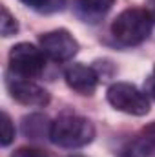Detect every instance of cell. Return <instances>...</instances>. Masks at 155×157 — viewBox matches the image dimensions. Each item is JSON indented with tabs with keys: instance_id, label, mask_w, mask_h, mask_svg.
I'll use <instances>...</instances> for the list:
<instances>
[{
	"instance_id": "1",
	"label": "cell",
	"mask_w": 155,
	"mask_h": 157,
	"mask_svg": "<svg viewBox=\"0 0 155 157\" xmlns=\"http://www.w3.org/2000/svg\"><path fill=\"white\" fill-rule=\"evenodd\" d=\"M153 18L148 9L128 7L112 22V35L124 46H137L152 35Z\"/></svg>"
},
{
	"instance_id": "2",
	"label": "cell",
	"mask_w": 155,
	"mask_h": 157,
	"mask_svg": "<svg viewBox=\"0 0 155 157\" xmlns=\"http://www.w3.org/2000/svg\"><path fill=\"white\" fill-rule=\"evenodd\" d=\"M95 126L80 115H60L51 122L49 141L62 148H80L93 141Z\"/></svg>"
},
{
	"instance_id": "3",
	"label": "cell",
	"mask_w": 155,
	"mask_h": 157,
	"mask_svg": "<svg viewBox=\"0 0 155 157\" xmlns=\"http://www.w3.org/2000/svg\"><path fill=\"white\" fill-rule=\"evenodd\" d=\"M108 102L122 113L142 117L150 112V101L144 91L130 82H115L108 88Z\"/></svg>"
},
{
	"instance_id": "4",
	"label": "cell",
	"mask_w": 155,
	"mask_h": 157,
	"mask_svg": "<svg viewBox=\"0 0 155 157\" xmlns=\"http://www.w3.org/2000/svg\"><path fill=\"white\" fill-rule=\"evenodd\" d=\"M46 66V55L37 46L29 42H18L9 51L11 73L24 78H35L42 73Z\"/></svg>"
},
{
	"instance_id": "5",
	"label": "cell",
	"mask_w": 155,
	"mask_h": 157,
	"mask_svg": "<svg viewBox=\"0 0 155 157\" xmlns=\"http://www.w3.org/2000/svg\"><path fill=\"white\" fill-rule=\"evenodd\" d=\"M40 49L51 60L66 62L77 55L78 42L68 29H53L40 37Z\"/></svg>"
},
{
	"instance_id": "6",
	"label": "cell",
	"mask_w": 155,
	"mask_h": 157,
	"mask_svg": "<svg viewBox=\"0 0 155 157\" xmlns=\"http://www.w3.org/2000/svg\"><path fill=\"white\" fill-rule=\"evenodd\" d=\"M6 86H7L9 95L24 106L42 108L49 102V93L42 86L35 84L31 78H24L15 75V73H9L6 78Z\"/></svg>"
},
{
	"instance_id": "7",
	"label": "cell",
	"mask_w": 155,
	"mask_h": 157,
	"mask_svg": "<svg viewBox=\"0 0 155 157\" xmlns=\"http://www.w3.org/2000/svg\"><path fill=\"white\" fill-rule=\"evenodd\" d=\"M64 78L73 91L80 95H93L100 75L95 71V68H89L84 64H71L70 68H66Z\"/></svg>"
},
{
	"instance_id": "8",
	"label": "cell",
	"mask_w": 155,
	"mask_h": 157,
	"mask_svg": "<svg viewBox=\"0 0 155 157\" xmlns=\"http://www.w3.org/2000/svg\"><path fill=\"white\" fill-rule=\"evenodd\" d=\"M115 0H77V13L86 22L100 20L112 7Z\"/></svg>"
},
{
	"instance_id": "9",
	"label": "cell",
	"mask_w": 155,
	"mask_h": 157,
	"mask_svg": "<svg viewBox=\"0 0 155 157\" xmlns=\"http://www.w3.org/2000/svg\"><path fill=\"white\" fill-rule=\"evenodd\" d=\"M22 130H24V135L29 137V139H40V137H44V133H47V137H49L51 122L47 121L46 115L33 113V115H29V117L24 119Z\"/></svg>"
},
{
	"instance_id": "10",
	"label": "cell",
	"mask_w": 155,
	"mask_h": 157,
	"mask_svg": "<svg viewBox=\"0 0 155 157\" xmlns=\"http://www.w3.org/2000/svg\"><path fill=\"white\" fill-rule=\"evenodd\" d=\"M120 157H155V144L144 141L142 137L122 150Z\"/></svg>"
},
{
	"instance_id": "11",
	"label": "cell",
	"mask_w": 155,
	"mask_h": 157,
	"mask_svg": "<svg viewBox=\"0 0 155 157\" xmlns=\"http://www.w3.org/2000/svg\"><path fill=\"white\" fill-rule=\"evenodd\" d=\"M28 7L39 11V13H55L62 11L66 6V0H20Z\"/></svg>"
},
{
	"instance_id": "12",
	"label": "cell",
	"mask_w": 155,
	"mask_h": 157,
	"mask_svg": "<svg viewBox=\"0 0 155 157\" xmlns=\"http://www.w3.org/2000/svg\"><path fill=\"white\" fill-rule=\"evenodd\" d=\"M0 29H2V37H11V35H15L18 31V22L9 13V9L6 6H2V24H0Z\"/></svg>"
},
{
	"instance_id": "13",
	"label": "cell",
	"mask_w": 155,
	"mask_h": 157,
	"mask_svg": "<svg viewBox=\"0 0 155 157\" xmlns=\"http://www.w3.org/2000/svg\"><path fill=\"white\" fill-rule=\"evenodd\" d=\"M0 128H2L0 143H2V146H9V144L15 141V126H13V122H11V117L7 115V112H2V122H0Z\"/></svg>"
},
{
	"instance_id": "14",
	"label": "cell",
	"mask_w": 155,
	"mask_h": 157,
	"mask_svg": "<svg viewBox=\"0 0 155 157\" xmlns=\"http://www.w3.org/2000/svg\"><path fill=\"white\" fill-rule=\"evenodd\" d=\"M11 157H47V154H44L42 150H37V148H18L17 152H13Z\"/></svg>"
},
{
	"instance_id": "15",
	"label": "cell",
	"mask_w": 155,
	"mask_h": 157,
	"mask_svg": "<svg viewBox=\"0 0 155 157\" xmlns=\"http://www.w3.org/2000/svg\"><path fill=\"white\" fill-rule=\"evenodd\" d=\"M142 139L148 141V143H152V144H155V122L144 126V130H142Z\"/></svg>"
},
{
	"instance_id": "16",
	"label": "cell",
	"mask_w": 155,
	"mask_h": 157,
	"mask_svg": "<svg viewBox=\"0 0 155 157\" xmlns=\"http://www.w3.org/2000/svg\"><path fill=\"white\" fill-rule=\"evenodd\" d=\"M146 93L152 99H155V75L148 77V80H146Z\"/></svg>"
},
{
	"instance_id": "17",
	"label": "cell",
	"mask_w": 155,
	"mask_h": 157,
	"mask_svg": "<svg viewBox=\"0 0 155 157\" xmlns=\"http://www.w3.org/2000/svg\"><path fill=\"white\" fill-rule=\"evenodd\" d=\"M148 13L152 15V18L155 22V0H148Z\"/></svg>"
},
{
	"instance_id": "18",
	"label": "cell",
	"mask_w": 155,
	"mask_h": 157,
	"mask_svg": "<svg viewBox=\"0 0 155 157\" xmlns=\"http://www.w3.org/2000/svg\"><path fill=\"white\" fill-rule=\"evenodd\" d=\"M71 157H82V155H71Z\"/></svg>"
},
{
	"instance_id": "19",
	"label": "cell",
	"mask_w": 155,
	"mask_h": 157,
	"mask_svg": "<svg viewBox=\"0 0 155 157\" xmlns=\"http://www.w3.org/2000/svg\"><path fill=\"white\" fill-rule=\"evenodd\" d=\"M152 75H155V68H153V73H152Z\"/></svg>"
}]
</instances>
